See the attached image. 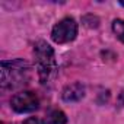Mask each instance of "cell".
<instances>
[{
  "mask_svg": "<svg viewBox=\"0 0 124 124\" xmlns=\"http://www.w3.org/2000/svg\"><path fill=\"white\" fill-rule=\"evenodd\" d=\"M2 91H15L26 86L32 78V70L28 61L16 58V60H9V61H2Z\"/></svg>",
  "mask_w": 124,
  "mask_h": 124,
  "instance_id": "cell-1",
  "label": "cell"
},
{
  "mask_svg": "<svg viewBox=\"0 0 124 124\" xmlns=\"http://www.w3.org/2000/svg\"><path fill=\"white\" fill-rule=\"evenodd\" d=\"M34 57H35V69L38 72V78L41 83H48L55 72V55L50 44L45 41H38L34 45Z\"/></svg>",
  "mask_w": 124,
  "mask_h": 124,
  "instance_id": "cell-2",
  "label": "cell"
},
{
  "mask_svg": "<svg viewBox=\"0 0 124 124\" xmlns=\"http://www.w3.org/2000/svg\"><path fill=\"white\" fill-rule=\"evenodd\" d=\"M76 35H78V23L72 18L61 19L58 23H55V26L53 28V32H51V38L57 44L70 42L76 38Z\"/></svg>",
  "mask_w": 124,
  "mask_h": 124,
  "instance_id": "cell-3",
  "label": "cell"
},
{
  "mask_svg": "<svg viewBox=\"0 0 124 124\" xmlns=\"http://www.w3.org/2000/svg\"><path fill=\"white\" fill-rule=\"evenodd\" d=\"M10 105L16 112L25 114V112H32L35 109H38L39 101L37 98V95L31 91H21L18 93H15L10 99Z\"/></svg>",
  "mask_w": 124,
  "mask_h": 124,
  "instance_id": "cell-4",
  "label": "cell"
},
{
  "mask_svg": "<svg viewBox=\"0 0 124 124\" xmlns=\"http://www.w3.org/2000/svg\"><path fill=\"white\" fill-rule=\"evenodd\" d=\"M63 101L66 102H76V101H80L83 96H85V86L80 83V82H75L72 85H67L64 89H63Z\"/></svg>",
  "mask_w": 124,
  "mask_h": 124,
  "instance_id": "cell-5",
  "label": "cell"
},
{
  "mask_svg": "<svg viewBox=\"0 0 124 124\" xmlns=\"http://www.w3.org/2000/svg\"><path fill=\"white\" fill-rule=\"evenodd\" d=\"M66 121H67V118H66V114L63 111L54 109L48 114L45 124H66Z\"/></svg>",
  "mask_w": 124,
  "mask_h": 124,
  "instance_id": "cell-6",
  "label": "cell"
},
{
  "mask_svg": "<svg viewBox=\"0 0 124 124\" xmlns=\"http://www.w3.org/2000/svg\"><path fill=\"white\" fill-rule=\"evenodd\" d=\"M112 31L117 35V38L121 42H124V21L123 19H115L112 22Z\"/></svg>",
  "mask_w": 124,
  "mask_h": 124,
  "instance_id": "cell-7",
  "label": "cell"
},
{
  "mask_svg": "<svg viewBox=\"0 0 124 124\" xmlns=\"http://www.w3.org/2000/svg\"><path fill=\"white\" fill-rule=\"evenodd\" d=\"M23 124H44L38 117H29V118H26L25 121H23Z\"/></svg>",
  "mask_w": 124,
  "mask_h": 124,
  "instance_id": "cell-8",
  "label": "cell"
},
{
  "mask_svg": "<svg viewBox=\"0 0 124 124\" xmlns=\"http://www.w3.org/2000/svg\"><path fill=\"white\" fill-rule=\"evenodd\" d=\"M120 5H121V6H124V2H120Z\"/></svg>",
  "mask_w": 124,
  "mask_h": 124,
  "instance_id": "cell-9",
  "label": "cell"
}]
</instances>
